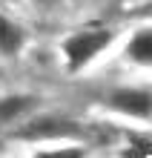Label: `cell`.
I'll return each instance as SVG.
<instances>
[{
    "instance_id": "obj_5",
    "label": "cell",
    "mask_w": 152,
    "mask_h": 158,
    "mask_svg": "<svg viewBox=\"0 0 152 158\" xmlns=\"http://www.w3.org/2000/svg\"><path fill=\"white\" fill-rule=\"evenodd\" d=\"M23 43H26L23 29L14 20H9V17L0 15V55L12 58V55H17V52L23 49Z\"/></svg>"
},
{
    "instance_id": "obj_1",
    "label": "cell",
    "mask_w": 152,
    "mask_h": 158,
    "mask_svg": "<svg viewBox=\"0 0 152 158\" xmlns=\"http://www.w3.org/2000/svg\"><path fill=\"white\" fill-rule=\"evenodd\" d=\"M112 38H115V35L109 29H103V26H98V29H80V32L69 35V38L63 40V46H60L69 72H80L86 63H92L112 43Z\"/></svg>"
},
{
    "instance_id": "obj_7",
    "label": "cell",
    "mask_w": 152,
    "mask_h": 158,
    "mask_svg": "<svg viewBox=\"0 0 152 158\" xmlns=\"http://www.w3.org/2000/svg\"><path fill=\"white\" fill-rule=\"evenodd\" d=\"M83 147H75V150H46L40 152V158H80Z\"/></svg>"
},
{
    "instance_id": "obj_3",
    "label": "cell",
    "mask_w": 152,
    "mask_h": 158,
    "mask_svg": "<svg viewBox=\"0 0 152 158\" xmlns=\"http://www.w3.org/2000/svg\"><path fill=\"white\" fill-rule=\"evenodd\" d=\"M78 132V127L66 118H35L32 124L23 127L20 138H29V141H60V138H72Z\"/></svg>"
},
{
    "instance_id": "obj_8",
    "label": "cell",
    "mask_w": 152,
    "mask_h": 158,
    "mask_svg": "<svg viewBox=\"0 0 152 158\" xmlns=\"http://www.w3.org/2000/svg\"><path fill=\"white\" fill-rule=\"evenodd\" d=\"M35 3H40V6H52V3H58V0H35Z\"/></svg>"
},
{
    "instance_id": "obj_2",
    "label": "cell",
    "mask_w": 152,
    "mask_h": 158,
    "mask_svg": "<svg viewBox=\"0 0 152 158\" xmlns=\"http://www.w3.org/2000/svg\"><path fill=\"white\" fill-rule=\"evenodd\" d=\"M149 104H152V95L149 89H115L109 95V106L121 112L123 118H135V121H149Z\"/></svg>"
},
{
    "instance_id": "obj_6",
    "label": "cell",
    "mask_w": 152,
    "mask_h": 158,
    "mask_svg": "<svg viewBox=\"0 0 152 158\" xmlns=\"http://www.w3.org/2000/svg\"><path fill=\"white\" fill-rule=\"evenodd\" d=\"M126 58L132 63H138V66H149L152 63V35H149V29L135 32V38L126 46Z\"/></svg>"
},
{
    "instance_id": "obj_4",
    "label": "cell",
    "mask_w": 152,
    "mask_h": 158,
    "mask_svg": "<svg viewBox=\"0 0 152 158\" xmlns=\"http://www.w3.org/2000/svg\"><path fill=\"white\" fill-rule=\"evenodd\" d=\"M35 104H37L35 95H3L0 98V127H9L14 121H20Z\"/></svg>"
}]
</instances>
